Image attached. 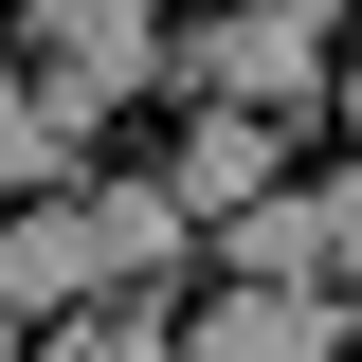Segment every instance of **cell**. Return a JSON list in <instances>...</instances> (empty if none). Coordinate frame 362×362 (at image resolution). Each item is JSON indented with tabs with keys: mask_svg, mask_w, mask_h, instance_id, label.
Masks as SVG:
<instances>
[{
	"mask_svg": "<svg viewBox=\"0 0 362 362\" xmlns=\"http://www.w3.org/2000/svg\"><path fill=\"white\" fill-rule=\"evenodd\" d=\"M326 37H344V0H218L199 37H163V73L254 109V127H290V109H326Z\"/></svg>",
	"mask_w": 362,
	"mask_h": 362,
	"instance_id": "obj_1",
	"label": "cell"
},
{
	"mask_svg": "<svg viewBox=\"0 0 362 362\" xmlns=\"http://www.w3.org/2000/svg\"><path fill=\"white\" fill-rule=\"evenodd\" d=\"M90 290H109L90 199H0V308H18V326H54V308H90Z\"/></svg>",
	"mask_w": 362,
	"mask_h": 362,
	"instance_id": "obj_2",
	"label": "cell"
},
{
	"mask_svg": "<svg viewBox=\"0 0 362 362\" xmlns=\"http://www.w3.org/2000/svg\"><path fill=\"white\" fill-rule=\"evenodd\" d=\"M181 362H344V290H218L181 308Z\"/></svg>",
	"mask_w": 362,
	"mask_h": 362,
	"instance_id": "obj_3",
	"label": "cell"
},
{
	"mask_svg": "<svg viewBox=\"0 0 362 362\" xmlns=\"http://www.w3.org/2000/svg\"><path fill=\"white\" fill-rule=\"evenodd\" d=\"M163 199H181V218L272 199V127H254V109H199V127H181V163H163Z\"/></svg>",
	"mask_w": 362,
	"mask_h": 362,
	"instance_id": "obj_4",
	"label": "cell"
},
{
	"mask_svg": "<svg viewBox=\"0 0 362 362\" xmlns=\"http://www.w3.org/2000/svg\"><path fill=\"white\" fill-rule=\"evenodd\" d=\"M181 235H199V218H181L163 181H90V254H109V290H145V272H181Z\"/></svg>",
	"mask_w": 362,
	"mask_h": 362,
	"instance_id": "obj_5",
	"label": "cell"
},
{
	"mask_svg": "<svg viewBox=\"0 0 362 362\" xmlns=\"http://www.w3.org/2000/svg\"><path fill=\"white\" fill-rule=\"evenodd\" d=\"M37 54H109V73H163V0H18Z\"/></svg>",
	"mask_w": 362,
	"mask_h": 362,
	"instance_id": "obj_6",
	"label": "cell"
},
{
	"mask_svg": "<svg viewBox=\"0 0 362 362\" xmlns=\"http://www.w3.org/2000/svg\"><path fill=\"white\" fill-rule=\"evenodd\" d=\"M37 362H181V326L145 308V290H90V308H54V326H37Z\"/></svg>",
	"mask_w": 362,
	"mask_h": 362,
	"instance_id": "obj_7",
	"label": "cell"
},
{
	"mask_svg": "<svg viewBox=\"0 0 362 362\" xmlns=\"http://www.w3.org/2000/svg\"><path fill=\"white\" fill-rule=\"evenodd\" d=\"M290 218H308V290H362V163L344 181H290Z\"/></svg>",
	"mask_w": 362,
	"mask_h": 362,
	"instance_id": "obj_8",
	"label": "cell"
},
{
	"mask_svg": "<svg viewBox=\"0 0 362 362\" xmlns=\"http://www.w3.org/2000/svg\"><path fill=\"white\" fill-rule=\"evenodd\" d=\"M326 109H344V127H362V54H326Z\"/></svg>",
	"mask_w": 362,
	"mask_h": 362,
	"instance_id": "obj_9",
	"label": "cell"
},
{
	"mask_svg": "<svg viewBox=\"0 0 362 362\" xmlns=\"http://www.w3.org/2000/svg\"><path fill=\"white\" fill-rule=\"evenodd\" d=\"M0 362H37V326H18V308H0Z\"/></svg>",
	"mask_w": 362,
	"mask_h": 362,
	"instance_id": "obj_10",
	"label": "cell"
},
{
	"mask_svg": "<svg viewBox=\"0 0 362 362\" xmlns=\"http://www.w3.org/2000/svg\"><path fill=\"white\" fill-rule=\"evenodd\" d=\"M344 362H362V290H344Z\"/></svg>",
	"mask_w": 362,
	"mask_h": 362,
	"instance_id": "obj_11",
	"label": "cell"
}]
</instances>
